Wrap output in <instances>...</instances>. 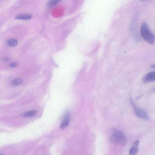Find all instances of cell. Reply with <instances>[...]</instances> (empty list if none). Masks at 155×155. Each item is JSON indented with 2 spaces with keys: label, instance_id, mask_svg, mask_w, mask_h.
<instances>
[{
  "label": "cell",
  "instance_id": "6da1fadb",
  "mask_svg": "<svg viewBox=\"0 0 155 155\" xmlns=\"http://www.w3.org/2000/svg\"><path fill=\"white\" fill-rule=\"evenodd\" d=\"M140 34L143 39L147 43L153 44L155 41V35L150 30L147 24L143 23L140 28Z\"/></svg>",
  "mask_w": 155,
  "mask_h": 155
},
{
  "label": "cell",
  "instance_id": "7a4b0ae2",
  "mask_svg": "<svg viewBox=\"0 0 155 155\" xmlns=\"http://www.w3.org/2000/svg\"><path fill=\"white\" fill-rule=\"evenodd\" d=\"M111 141L113 144L122 145H125L127 143L125 135L120 131H116L112 135Z\"/></svg>",
  "mask_w": 155,
  "mask_h": 155
},
{
  "label": "cell",
  "instance_id": "3957f363",
  "mask_svg": "<svg viewBox=\"0 0 155 155\" xmlns=\"http://www.w3.org/2000/svg\"><path fill=\"white\" fill-rule=\"evenodd\" d=\"M130 102L134 109L136 115L138 118L145 120H150V117L147 112L145 110L138 106L131 98L130 99Z\"/></svg>",
  "mask_w": 155,
  "mask_h": 155
},
{
  "label": "cell",
  "instance_id": "277c9868",
  "mask_svg": "<svg viewBox=\"0 0 155 155\" xmlns=\"http://www.w3.org/2000/svg\"><path fill=\"white\" fill-rule=\"evenodd\" d=\"M71 118V114L69 111L66 112L63 116V120L61 125V128L63 129L69 125Z\"/></svg>",
  "mask_w": 155,
  "mask_h": 155
},
{
  "label": "cell",
  "instance_id": "5b68a950",
  "mask_svg": "<svg viewBox=\"0 0 155 155\" xmlns=\"http://www.w3.org/2000/svg\"><path fill=\"white\" fill-rule=\"evenodd\" d=\"M143 81L145 83L155 81V72H151L148 73L143 78Z\"/></svg>",
  "mask_w": 155,
  "mask_h": 155
},
{
  "label": "cell",
  "instance_id": "8992f818",
  "mask_svg": "<svg viewBox=\"0 0 155 155\" xmlns=\"http://www.w3.org/2000/svg\"><path fill=\"white\" fill-rule=\"evenodd\" d=\"M32 16L31 14L28 13H23L19 14L15 18L17 19L21 20H28L31 18Z\"/></svg>",
  "mask_w": 155,
  "mask_h": 155
},
{
  "label": "cell",
  "instance_id": "52a82bcc",
  "mask_svg": "<svg viewBox=\"0 0 155 155\" xmlns=\"http://www.w3.org/2000/svg\"><path fill=\"white\" fill-rule=\"evenodd\" d=\"M23 80L21 78H17L14 79L12 82L11 84L14 86H17L21 85L23 83Z\"/></svg>",
  "mask_w": 155,
  "mask_h": 155
},
{
  "label": "cell",
  "instance_id": "ba28073f",
  "mask_svg": "<svg viewBox=\"0 0 155 155\" xmlns=\"http://www.w3.org/2000/svg\"><path fill=\"white\" fill-rule=\"evenodd\" d=\"M37 113V111L35 110H33L29 111L25 113L23 115L24 117H30L35 116Z\"/></svg>",
  "mask_w": 155,
  "mask_h": 155
},
{
  "label": "cell",
  "instance_id": "9c48e42d",
  "mask_svg": "<svg viewBox=\"0 0 155 155\" xmlns=\"http://www.w3.org/2000/svg\"><path fill=\"white\" fill-rule=\"evenodd\" d=\"M138 146H134L131 148L129 150L130 155H136L138 151Z\"/></svg>",
  "mask_w": 155,
  "mask_h": 155
},
{
  "label": "cell",
  "instance_id": "30bf717a",
  "mask_svg": "<svg viewBox=\"0 0 155 155\" xmlns=\"http://www.w3.org/2000/svg\"><path fill=\"white\" fill-rule=\"evenodd\" d=\"M8 43L9 46L14 47L17 45L18 41L16 39L11 38L8 41Z\"/></svg>",
  "mask_w": 155,
  "mask_h": 155
},
{
  "label": "cell",
  "instance_id": "8fae6325",
  "mask_svg": "<svg viewBox=\"0 0 155 155\" xmlns=\"http://www.w3.org/2000/svg\"><path fill=\"white\" fill-rule=\"evenodd\" d=\"M59 1L55 0V1H50L49 3V5L50 6H52L56 5Z\"/></svg>",
  "mask_w": 155,
  "mask_h": 155
},
{
  "label": "cell",
  "instance_id": "7c38bea8",
  "mask_svg": "<svg viewBox=\"0 0 155 155\" xmlns=\"http://www.w3.org/2000/svg\"><path fill=\"white\" fill-rule=\"evenodd\" d=\"M18 66V64L17 63H12L10 65V66L11 67H15L16 66Z\"/></svg>",
  "mask_w": 155,
  "mask_h": 155
},
{
  "label": "cell",
  "instance_id": "4fadbf2b",
  "mask_svg": "<svg viewBox=\"0 0 155 155\" xmlns=\"http://www.w3.org/2000/svg\"><path fill=\"white\" fill-rule=\"evenodd\" d=\"M140 142L139 140H136L134 141L133 144V146H138Z\"/></svg>",
  "mask_w": 155,
  "mask_h": 155
},
{
  "label": "cell",
  "instance_id": "5bb4252c",
  "mask_svg": "<svg viewBox=\"0 0 155 155\" xmlns=\"http://www.w3.org/2000/svg\"><path fill=\"white\" fill-rule=\"evenodd\" d=\"M142 95H140L138 96L136 98L137 100H140L142 97Z\"/></svg>",
  "mask_w": 155,
  "mask_h": 155
},
{
  "label": "cell",
  "instance_id": "9a60e30c",
  "mask_svg": "<svg viewBox=\"0 0 155 155\" xmlns=\"http://www.w3.org/2000/svg\"><path fill=\"white\" fill-rule=\"evenodd\" d=\"M151 67L153 69H155V64L151 66Z\"/></svg>",
  "mask_w": 155,
  "mask_h": 155
},
{
  "label": "cell",
  "instance_id": "2e32d148",
  "mask_svg": "<svg viewBox=\"0 0 155 155\" xmlns=\"http://www.w3.org/2000/svg\"><path fill=\"white\" fill-rule=\"evenodd\" d=\"M152 91L153 92H155V88L153 89H152Z\"/></svg>",
  "mask_w": 155,
  "mask_h": 155
}]
</instances>
